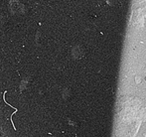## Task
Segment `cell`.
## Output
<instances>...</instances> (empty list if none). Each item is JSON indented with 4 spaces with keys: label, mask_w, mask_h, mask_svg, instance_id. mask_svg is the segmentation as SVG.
Here are the masks:
<instances>
[{
    "label": "cell",
    "mask_w": 146,
    "mask_h": 137,
    "mask_svg": "<svg viewBox=\"0 0 146 137\" xmlns=\"http://www.w3.org/2000/svg\"><path fill=\"white\" fill-rule=\"evenodd\" d=\"M9 9L13 15L18 16V17H23L29 14L30 8L27 5H25L22 2L18 0H12L9 3Z\"/></svg>",
    "instance_id": "cell-1"
},
{
    "label": "cell",
    "mask_w": 146,
    "mask_h": 137,
    "mask_svg": "<svg viewBox=\"0 0 146 137\" xmlns=\"http://www.w3.org/2000/svg\"><path fill=\"white\" fill-rule=\"evenodd\" d=\"M31 81H32V77H26L22 79L21 83H20V93H22V91H24L25 89H27L29 87Z\"/></svg>",
    "instance_id": "cell-2"
},
{
    "label": "cell",
    "mask_w": 146,
    "mask_h": 137,
    "mask_svg": "<svg viewBox=\"0 0 146 137\" xmlns=\"http://www.w3.org/2000/svg\"><path fill=\"white\" fill-rule=\"evenodd\" d=\"M36 43L37 44H40L41 42H42V34H41V32H37V34H36Z\"/></svg>",
    "instance_id": "cell-4"
},
{
    "label": "cell",
    "mask_w": 146,
    "mask_h": 137,
    "mask_svg": "<svg viewBox=\"0 0 146 137\" xmlns=\"http://www.w3.org/2000/svg\"><path fill=\"white\" fill-rule=\"evenodd\" d=\"M7 23H8V17L6 15H4V14L0 13V31H2L6 27Z\"/></svg>",
    "instance_id": "cell-3"
}]
</instances>
